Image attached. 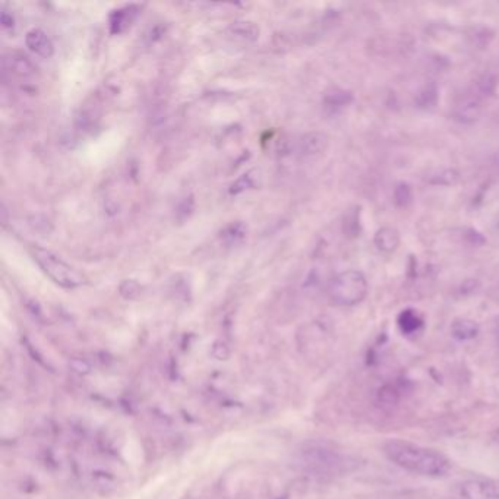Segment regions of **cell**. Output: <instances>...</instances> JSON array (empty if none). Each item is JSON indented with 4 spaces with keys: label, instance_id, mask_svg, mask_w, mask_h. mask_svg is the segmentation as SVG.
<instances>
[{
    "label": "cell",
    "instance_id": "cell-1",
    "mask_svg": "<svg viewBox=\"0 0 499 499\" xmlns=\"http://www.w3.org/2000/svg\"><path fill=\"white\" fill-rule=\"evenodd\" d=\"M384 454L401 469L428 477H442L451 470V461L442 452L407 441L391 440L384 444Z\"/></svg>",
    "mask_w": 499,
    "mask_h": 499
},
{
    "label": "cell",
    "instance_id": "cell-2",
    "mask_svg": "<svg viewBox=\"0 0 499 499\" xmlns=\"http://www.w3.org/2000/svg\"><path fill=\"white\" fill-rule=\"evenodd\" d=\"M299 463L306 472L318 476H334L353 469V460L324 444H309L299 454Z\"/></svg>",
    "mask_w": 499,
    "mask_h": 499
},
{
    "label": "cell",
    "instance_id": "cell-3",
    "mask_svg": "<svg viewBox=\"0 0 499 499\" xmlns=\"http://www.w3.org/2000/svg\"><path fill=\"white\" fill-rule=\"evenodd\" d=\"M31 256L37 262L43 273L53 282L64 289H76L85 284V277L76 271L69 263H66L56 254L48 251V249L33 246L31 247Z\"/></svg>",
    "mask_w": 499,
    "mask_h": 499
},
{
    "label": "cell",
    "instance_id": "cell-4",
    "mask_svg": "<svg viewBox=\"0 0 499 499\" xmlns=\"http://www.w3.org/2000/svg\"><path fill=\"white\" fill-rule=\"evenodd\" d=\"M369 286L363 273L347 270L337 274L328 286V298L337 306H354L365 301Z\"/></svg>",
    "mask_w": 499,
    "mask_h": 499
},
{
    "label": "cell",
    "instance_id": "cell-5",
    "mask_svg": "<svg viewBox=\"0 0 499 499\" xmlns=\"http://www.w3.org/2000/svg\"><path fill=\"white\" fill-rule=\"evenodd\" d=\"M483 110H485L483 99L477 92H465L452 106L451 117L461 124H473L482 117Z\"/></svg>",
    "mask_w": 499,
    "mask_h": 499
},
{
    "label": "cell",
    "instance_id": "cell-6",
    "mask_svg": "<svg viewBox=\"0 0 499 499\" xmlns=\"http://www.w3.org/2000/svg\"><path fill=\"white\" fill-rule=\"evenodd\" d=\"M464 499H499V482L488 477H470L461 483Z\"/></svg>",
    "mask_w": 499,
    "mask_h": 499
},
{
    "label": "cell",
    "instance_id": "cell-7",
    "mask_svg": "<svg viewBox=\"0 0 499 499\" xmlns=\"http://www.w3.org/2000/svg\"><path fill=\"white\" fill-rule=\"evenodd\" d=\"M139 6L136 5H126L122 6L119 9H115L110 17H108V28H110V33L113 36H119L124 31H128L132 24L136 21L139 15Z\"/></svg>",
    "mask_w": 499,
    "mask_h": 499
},
{
    "label": "cell",
    "instance_id": "cell-8",
    "mask_svg": "<svg viewBox=\"0 0 499 499\" xmlns=\"http://www.w3.org/2000/svg\"><path fill=\"white\" fill-rule=\"evenodd\" d=\"M27 48L40 57L50 59L55 53V45L50 37L40 28L29 29L25 36Z\"/></svg>",
    "mask_w": 499,
    "mask_h": 499
},
{
    "label": "cell",
    "instance_id": "cell-9",
    "mask_svg": "<svg viewBox=\"0 0 499 499\" xmlns=\"http://www.w3.org/2000/svg\"><path fill=\"white\" fill-rule=\"evenodd\" d=\"M330 138L326 133L314 131L305 133L301 141H299V151L305 157H315V155H321L325 152V150L328 148Z\"/></svg>",
    "mask_w": 499,
    "mask_h": 499
},
{
    "label": "cell",
    "instance_id": "cell-10",
    "mask_svg": "<svg viewBox=\"0 0 499 499\" xmlns=\"http://www.w3.org/2000/svg\"><path fill=\"white\" fill-rule=\"evenodd\" d=\"M401 243L400 233L394 227H381L375 236H373V245L377 246L379 252L393 254L396 252Z\"/></svg>",
    "mask_w": 499,
    "mask_h": 499
},
{
    "label": "cell",
    "instance_id": "cell-11",
    "mask_svg": "<svg viewBox=\"0 0 499 499\" xmlns=\"http://www.w3.org/2000/svg\"><path fill=\"white\" fill-rule=\"evenodd\" d=\"M479 324L469 318H457L451 324V334L458 341H469L479 335Z\"/></svg>",
    "mask_w": 499,
    "mask_h": 499
},
{
    "label": "cell",
    "instance_id": "cell-12",
    "mask_svg": "<svg viewBox=\"0 0 499 499\" xmlns=\"http://www.w3.org/2000/svg\"><path fill=\"white\" fill-rule=\"evenodd\" d=\"M424 324H425L424 318L420 317L419 312H416L414 309L403 310L397 318L398 328L405 335H412V334L417 333L419 330H422Z\"/></svg>",
    "mask_w": 499,
    "mask_h": 499
},
{
    "label": "cell",
    "instance_id": "cell-13",
    "mask_svg": "<svg viewBox=\"0 0 499 499\" xmlns=\"http://www.w3.org/2000/svg\"><path fill=\"white\" fill-rule=\"evenodd\" d=\"M460 173L456 168H440L426 175L425 182L433 186H452L458 183Z\"/></svg>",
    "mask_w": 499,
    "mask_h": 499
},
{
    "label": "cell",
    "instance_id": "cell-14",
    "mask_svg": "<svg viewBox=\"0 0 499 499\" xmlns=\"http://www.w3.org/2000/svg\"><path fill=\"white\" fill-rule=\"evenodd\" d=\"M247 236V227L242 222L230 223L222 230V240L227 246H238L245 242Z\"/></svg>",
    "mask_w": 499,
    "mask_h": 499
},
{
    "label": "cell",
    "instance_id": "cell-15",
    "mask_svg": "<svg viewBox=\"0 0 499 499\" xmlns=\"http://www.w3.org/2000/svg\"><path fill=\"white\" fill-rule=\"evenodd\" d=\"M6 65L9 66L12 73H15L17 76H21V78L33 76L36 73V71H37L34 68V65L28 60V57H25L22 55H18V53L10 55V57L6 59Z\"/></svg>",
    "mask_w": 499,
    "mask_h": 499
},
{
    "label": "cell",
    "instance_id": "cell-16",
    "mask_svg": "<svg viewBox=\"0 0 499 499\" xmlns=\"http://www.w3.org/2000/svg\"><path fill=\"white\" fill-rule=\"evenodd\" d=\"M231 36L245 41H256L259 37V28L251 21H236L229 28Z\"/></svg>",
    "mask_w": 499,
    "mask_h": 499
},
{
    "label": "cell",
    "instance_id": "cell-17",
    "mask_svg": "<svg viewBox=\"0 0 499 499\" xmlns=\"http://www.w3.org/2000/svg\"><path fill=\"white\" fill-rule=\"evenodd\" d=\"M493 36L495 33L491 28L482 25L469 28V33H467V38H469L470 44L477 49H486L493 40Z\"/></svg>",
    "mask_w": 499,
    "mask_h": 499
},
{
    "label": "cell",
    "instance_id": "cell-18",
    "mask_svg": "<svg viewBox=\"0 0 499 499\" xmlns=\"http://www.w3.org/2000/svg\"><path fill=\"white\" fill-rule=\"evenodd\" d=\"M414 103L419 108H425V110L435 107L436 103H438V87L433 82H429L420 88L414 97Z\"/></svg>",
    "mask_w": 499,
    "mask_h": 499
},
{
    "label": "cell",
    "instance_id": "cell-19",
    "mask_svg": "<svg viewBox=\"0 0 499 499\" xmlns=\"http://www.w3.org/2000/svg\"><path fill=\"white\" fill-rule=\"evenodd\" d=\"M353 92L342 89V88H331L325 92L324 101L330 107H345L353 101Z\"/></svg>",
    "mask_w": 499,
    "mask_h": 499
},
{
    "label": "cell",
    "instance_id": "cell-20",
    "mask_svg": "<svg viewBox=\"0 0 499 499\" xmlns=\"http://www.w3.org/2000/svg\"><path fill=\"white\" fill-rule=\"evenodd\" d=\"M413 202V189L409 183L400 182L394 188V204L400 208L409 207Z\"/></svg>",
    "mask_w": 499,
    "mask_h": 499
},
{
    "label": "cell",
    "instance_id": "cell-21",
    "mask_svg": "<svg viewBox=\"0 0 499 499\" xmlns=\"http://www.w3.org/2000/svg\"><path fill=\"white\" fill-rule=\"evenodd\" d=\"M476 85H477V94L480 97H491L496 91V80L492 75H483Z\"/></svg>",
    "mask_w": 499,
    "mask_h": 499
},
{
    "label": "cell",
    "instance_id": "cell-22",
    "mask_svg": "<svg viewBox=\"0 0 499 499\" xmlns=\"http://www.w3.org/2000/svg\"><path fill=\"white\" fill-rule=\"evenodd\" d=\"M361 212H359V208H354L347 217L345 222V233L350 238H356L359 236V233H361V218H359Z\"/></svg>",
    "mask_w": 499,
    "mask_h": 499
},
{
    "label": "cell",
    "instance_id": "cell-23",
    "mask_svg": "<svg viewBox=\"0 0 499 499\" xmlns=\"http://www.w3.org/2000/svg\"><path fill=\"white\" fill-rule=\"evenodd\" d=\"M379 400L384 405H393V404H397L398 400H400V393H398V389L393 385H385L384 388L379 389Z\"/></svg>",
    "mask_w": 499,
    "mask_h": 499
},
{
    "label": "cell",
    "instance_id": "cell-24",
    "mask_svg": "<svg viewBox=\"0 0 499 499\" xmlns=\"http://www.w3.org/2000/svg\"><path fill=\"white\" fill-rule=\"evenodd\" d=\"M254 179H252V175L251 173H247V175H243L242 178H239L235 183L231 185V188H230V194L231 195H238V194H242L247 189H251L254 188Z\"/></svg>",
    "mask_w": 499,
    "mask_h": 499
},
{
    "label": "cell",
    "instance_id": "cell-25",
    "mask_svg": "<svg viewBox=\"0 0 499 499\" xmlns=\"http://www.w3.org/2000/svg\"><path fill=\"white\" fill-rule=\"evenodd\" d=\"M139 291H141V289H139V284L133 282V280H126V282H123L120 286V294L124 299H135Z\"/></svg>",
    "mask_w": 499,
    "mask_h": 499
},
{
    "label": "cell",
    "instance_id": "cell-26",
    "mask_svg": "<svg viewBox=\"0 0 499 499\" xmlns=\"http://www.w3.org/2000/svg\"><path fill=\"white\" fill-rule=\"evenodd\" d=\"M69 366L73 372L78 373V375H87V373H89L91 370L89 365L85 361H82V359H73Z\"/></svg>",
    "mask_w": 499,
    "mask_h": 499
},
{
    "label": "cell",
    "instance_id": "cell-27",
    "mask_svg": "<svg viewBox=\"0 0 499 499\" xmlns=\"http://www.w3.org/2000/svg\"><path fill=\"white\" fill-rule=\"evenodd\" d=\"M212 354H214V357L220 359V361H222V359H227L229 357L230 352H229V347L224 345V342H215L214 347H212Z\"/></svg>",
    "mask_w": 499,
    "mask_h": 499
},
{
    "label": "cell",
    "instance_id": "cell-28",
    "mask_svg": "<svg viewBox=\"0 0 499 499\" xmlns=\"http://www.w3.org/2000/svg\"><path fill=\"white\" fill-rule=\"evenodd\" d=\"M467 239L470 240L472 245H483L485 243V238H483L479 231L476 230H467Z\"/></svg>",
    "mask_w": 499,
    "mask_h": 499
},
{
    "label": "cell",
    "instance_id": "cell-29",
    "mask_svg": "<svg viewBox=\"0 0 499 499\" xmlns=\"http://www.w3.org/2000/svg\"><path fill=\"white\" fill-rule=\"evenodd\" d=\"M477 287H479V282H477V280L470 278V280H465V282L461 284V291H463L464 294H470V293H473Z\"/></svg>",
    "mask_w": 499,
    "mask_h": 499
},
{
    "label": "cell",
    "instance_id": "cell-30",
    "mask_svg": "<svg viewBox=\"0 0 499 499\" xmlns=\"http://www.w3.org/2000/svg\"><path fill=\"white\" fill-rule=\"evenodd\" d=\"M0 21H2V25H3L5 28L13 27V17H12V15L8 13V10H3V12H2V17H0Z\"/></svg>",
    "mask_w": 499,
    "mask_h": 499
},
{
    "label": "cell",
    "instance_id": "cell-31",
    "mask_svg": "<svg viewBox=\"0 0 499 499\" xmlns=\"http://www.w3.org/2000/svg\"><path fill=\"white\" fill-rule=\"evenodd\" d=\"M495 331L499 334V315L495 318Z\"/></svg>",
    "mask_w": 499,
    "mask_h": 499
},
{
    "label": "cell",
    "instance_id": "cell-32",
    "mask_svg": "<svg viewBox=\"0 0 499 499\" xmlns=\"http://www.w3.org/2000/svg\"><path fill=\"white\" fill-rule=\"evenodd\" d=\"M495 440L499 442V429L495 432Z\"/></svg>",
    "mask_w": 499,
    "mask_h": 499
},
{
    "label": "cell",
    "instance_id": "cell-33",
    "mask_svg": "<svg viewBox=\"0 0 499 499\" xmlns=\"http://www.w3.org/2000/svg\"><path fill=\"white\" fill-rule=\"evenodd\" d=\"M496 227H498V230H499V222H498V224H496Z\"/></svg>",
    "mask_w": 499,
    "mask_h": 499
},
{
    "label": "cell",
    "instance_id": "cell-34",
    "mask_svg": "<svg viewBox=\"0 0 499 499\" xmlns=\"http://www.w3.org/2000/svg\"><path fill=\"white\" fill-rule=\"evenodd\" d=\"M498 116H499V113H498Z\"/></svg>",
    "mask_w": 499,
    "mask_h": 499
}]
</instances>
